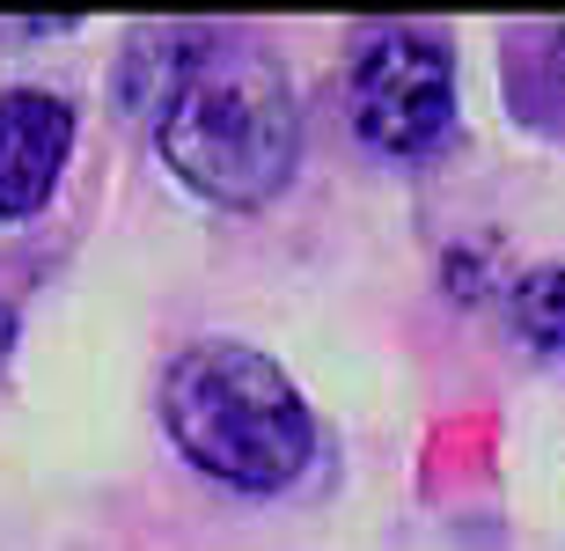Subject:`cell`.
Wrapping results in <instances>:
<instances>
[{
    "label": "cell",
    "instance_id": "5b68a950",
    "mask_svg": "<svg viewBox=\"0 0 565 551\" xmlns=\"http://www.w3.org/2000/svg\"><path fill=\"white\" fill-rule=\"evenodd\" d=\"M206 44H213V30H199V22H147V30H132L126 60H118V104L162 126V110L199 74Z\"/></svg>",
    "mask_w": 565,
    "mask_h": 551
},
{
    "label": "cell",
    "instance_id": "3957f363",
    "mask_svg": "<svg viewBox=\"0 0 565 551\" xmlns=\"http://www.w3.org/2000/svg\"><path fill=\"white\" fill-rule=\"evenodd\" d=\"M456 118V60L440 38L397 30L353 60V126L382 155H426Z\"/></svg>",
    "mask_w": 565,
    "mask_h": 551
},
{
    "label": "cell",
    "instance_id": "6da1fadb",
    "mask_svg": "<svg viewBox=\"0 0 565 551\" xmlns=\"http://www.w3.org/2000/svg\"><path fill=\"white\" fill-rule=\"evenodd\" d=\"M154 148L213 206H265L287 184L294 148H301V118H294V88L279 60L257 44L213 38L184 96L162 110Z\"/></svg>",
    "mask_w": 565,
    "mask_h": 551
},
{
    "label": "cell",
    "instance_id": "7a4b0ae2",
    "mask_svg": "<svg viewBox=\"0 0 565 551\" xmlns=\"http://www.w3.org/2000/svg\"><path fill=\"white\" fill-rule=\"evenodd\" d=\"M162 426L206 478H228L243 492L294 486L316 448V420L301 390L287 382V368L235 339L184 346L169 361Z\"/></svg>",
    "mask_w": 565,
    "mask_h": 551
},
{
    "label": "cell",
    "instance_id": "52a82bcc",
    "mask_svg": "<svg viewBox=\"0 0 565 551\" xmlns=\"http://www.w3.org/2000/svg\"><path fill=\"white\" fill-rule=\"evenodd\" d=\"M8 331H15V309H8V295H0V346H8Z\"/></svg>",
    "mask_w": 565,
    "mask_h": 551
},
{
    "label": "cell",
    "instance_id": "277c9868",
    "mask_svg": "<svg viewBox=\"0 0 565 551\" xmlns=\"http://www.w3.org/2000/svg\"><path fill=\"white\" fill-rule=\"evenodd\" d=\"M74 155V110L44 88L0 96V221H30Z\"/></svg>",
    "mask_w": 565,
    "mask_h": 551
},
{
    "label": "cell",
    "instance_id": "ba28073f",
    "mask_svg": "<svg viewBox=\"0 0 565 551\" xmlns=\"http://www.w3.org/2000/svg\"><path fill=\"white\" fill-rule=\"evenodd\" d=\"M551 44H558V52H551V60H558V74H565V30H558V38H551Z\"/></svg>",
    "mask_w": 565,
    "mask_h": 551
},
{
    "label": "cell",
    "instance_id": "8992f818",
    "mask_svg": "<svg viewBox=\"0 0 565 551\" xmlns=\"http://www.w3.org/2000/svg\"><path fill=\"white\" fill-rule=\"evenodd\" d=\"M514 324H522L529 346L544 353H565V265H544L514 287Z\"/></svg>",
    "mask_w": 565,
    "mask_h": 551
}]
</instances>
